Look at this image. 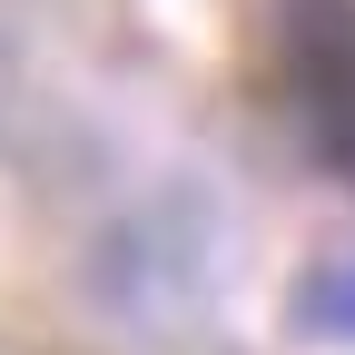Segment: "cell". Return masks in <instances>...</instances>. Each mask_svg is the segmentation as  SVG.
<instances>
[{
	"mask_svg": "<svg viewBox=\"0 0 355 355\" xmlns=\"http://www.w3.org/2000/svg\"><path fill=\"white\" fill-rule=\"evenodd\" d=\"M296 316L316 326V336H345V345H355V257H336L326 277H306V296H296Z\"/></svg>",
	"mask_w": 355,
	"mask_h": 355,
	"instance_id": "obj_2",
	"label": "cell"
},
{
	"mask_svg": "<svg viewBox=\"0 0 355 355\" xmlns=\"http://www.w3.org/2000/svg\"><path fill=\"white\" fill-rule=\"evenodd\" d=\"M277 60H286V99H296L306 148L355 188V0H286Z\"/></svg>",
	"mask_w": 355,
	"mask_h": 355,
	"instance_id": "obj_1",
	"label": "cell"
}]
</instances>
